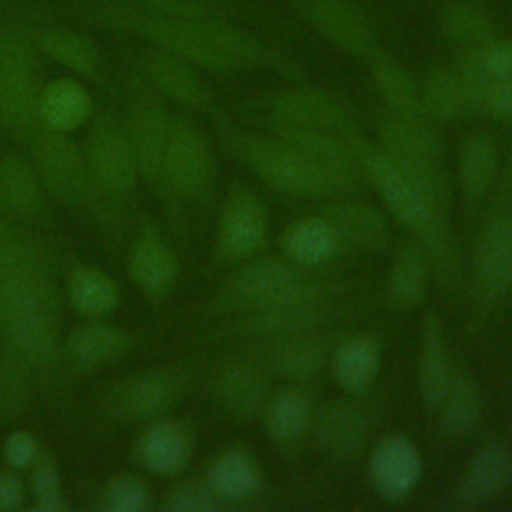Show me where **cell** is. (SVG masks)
<instances>
[{"instance_id":"obj_17","label":"cell","mask_w":512,"mask_h":512,"mask_svg":"<svg viewBox=\"0 0 512 512\" xmlns=\"http://www.w3.org/2000/svg\"><path fill=\"white\" fill-rule=\"evenodd\" d=\"M302 16L338 50L368 58L376 46L364 14L348 0H294Z\"/></svg>"},{"instance_id":"obj_51","label":"cell","mask_w":512,"mask_h":512,"mask_svg":"<svg viewBox=\"0 0 512 512\" xmlns=\"http://www.w3.org/2000/svg\"><path fill=\"white\" fill-rule=\"evenodd\" d=\"M482 60L494 78H512V36L494 38L480 48Z\"/></svg>"},{"instance_id":"obj_2","label":"cell","mask_w":512,"mask_h":512,"mask_svg":"<svg viewBox=\"0 0 512 512\" xmlns=\"http://www.w3.org/2000/svg\"><path fill=\"white\" fill-rule=\"evenodd\" d=\"M366 176L380 194L392 216L416 234L424 248L430 266L436 270L444 286L454 288L462 274V262L452 238L448 218L436 214L398 166L372 144L362 132L346 136Z\"/></svg>"},{"instance_id":"obj_39","label":"cell","mask_w":512,"mask_h":512,"mask_svg":"<svg viewBox=\"0 0 512 512\" xmlns=\"http://www.w3.org/2000/svg\"><path fill=\"white\" fill-rule=\"evenodd\" d=\"M438 22L448 40L464 48H482L496 38L490 16L466 2H448L438 12Z\"/></svg>"},{"instance_id":"obj_13","label":"cell","mask_w":512,"mask_h":512,"mask_svg":"<svg viewBox=\"0 0 512 512\" xmlns=\"http://www.w3.org/2000/svg\"><path fill=\"white\" fill-rule=\"evenodd\" d=\"M268 232L264 202L246 186L230 188L218 218V252L226 260L250 258L260 250Z\"/></svg>"},{"instance_id":"obj_29","label":"cell","mask_w":512,"mask_h":512,"mask_svg":"<svg viewBox=\"0 0 512 512\" xmlns=\"http://www.w3.org/2000/svg\"><path fill=\"white\" fill-rule=\"evenodd\" d=\"M428 268V256L418 242L402 244L396 250L388 268V302L400 310H408L420 304L428 286Z\"/></svg>"},{"instance_id":"obj_5","label":"cell","mask_w":512,"mask_h":512,"mask_svg":"<svg viewBox=\"0 0 512 512\" xmlns=\"http://www.w3.org/2000/svg\"><path fill=\"white\" fill-rule=\"evenodd\" d=\"M226 144L262 182L278 192L300 198H318L336 192L328 176L272 132L262 136L228 130Z\"/></svg>"},{"instance_id":"obj_40","label":"cell","mask_w":512,"mask_h":512,"mask_svg":"<svg viewBox=\"0 0 512 512\" xmlns=\"http://www.w3.org/2000/svg\"><path fill=\"white\" fill-rule=\"evenodd\" d=\"M266 432L278 446L294 444L312 424L308 398L298 390L280 392L266 408Z\"/></svg>"},{"instance_id":"obj_19","label":"cell","mask_w":512,"mask_h":512,"mask_svg":"<svg viewBox=\"0 0 512 512\" xmlns=\"http://www.w3.org/2000/svg\"><path fill=\"white\" fill-rule=\"evenodd\" d=\"M54 294L36 258L0 274L2 324L32 316H54Z\"/></svg>"},{"instance_id":"obj_47","label":"cell","mask_w":512,"mask_h":512,"mask_svg":"<svg viewBox=\"0 0 512 512\" xmlns=\"http://www.w3.org/2000/svg\"><path fill=\"white\" fill-rule=\"evenodd\" d=\"M148 504V486L136 476H120L108 482L104 506L114 512H138Z\"/></svg>"},{"instance_id":"obj_50","label":"cell","mask_w":512,"mask_h":512,"mask_svg":"<svg viewBox=\"0 0 512 512\" xmlns=\"http://www.w3.org/2000/svg\"><path fill=\"white\" fill-rule=\"evenodd\" d=\"M482 112L498 122H512V78L492 80L484 98Z\"/></svg>"},{"instance_id":"obj_49","label":"cell","mask_w":512,"mask_h":512,"mask_svg":"<svg viewBox=\"0 0 512 512\" xmlns=\"http://www.w3.org/2000/svg\"><path fill=\"white\" fill-rule=\"evenodd\" d=\"M218 500L208 484H184L170 494L166 508L172 512H210L218 508Z\"/></svg>"},{"instance_id":"obj_44","label":"cell","mask_w":512,"mask_h":512,"mask_svg":"<svg viewBox=\"0 0 512 512\" xmlns=\"http://www.w3.org/2000/svg\"><path fill=\"white\" fill-rule=\"evenodd\" d=\"M124 346V334L102 324H86L76 328L68 338V350L84 364H96L116 356Z\"/></svg>"},{"instance_id":"obj_20","label":"cell","mask_w":512,"mask_h":512,"mask_svg":"<svg viewBox=\"0 0 512 512\" xmlns=\"http://www.w3.org/2000/svg\"><path fill=\"white\" fill-rule=\"evenodd\" d=\"M24 30L40 56L54 60L78 76L100 78L102 56L90 36L56 24H24Z\"/></svg>"},{"instance_id":"obj_12","label":"cell","mask_w":512,"mask_h":512,"mask_svg":"<svg viewBox=\"0 0 512 512\" xmlns=\"http://www.w3.org/2000/svg\"><path fill=\"white\" fill-rule=\"evenodd\" d=\"M270 132L308 158L324 176H328L336 190H350L358 184L362 170L346 136L274 122L270 124Z\"/></svg>"},{"instance_id":"obj_30","label":"cell","mask_w":512,"mask_h":512,"mask_svg":"<svg viewBox=\"0 0 512 512\" xmlns=\"http://www.w3.org/2000/svg\"><path fill=\"white\" fill-rule=\"evenodd\" d=\"M374 86L384 100L388 114L400 118H424L420 108V86L414 78L390 56L374 50L368 56Z\"/></svg>"},{"instance_id":"obj_21","label":"cell","mask_w":512,"mask_h":512,"mask_svg":"<svg viewBox=\"0 0 512 512\" xmlns=\"http://www.w3.org/2000/svg\"><path fill=\"white\" fill-rule=\"evenodd\" d=\"M368 416L352 400H334L326 404L314 420V436L324 454L332 458H350L360 452L368 440Z\"/></svg>"},{"instance_id":"obj_48","label":"cell","mask_w":512,"mask_h":512,"mask_svg":"<svg viewBox=\"0 0 512 512\" xmlns=\"http://www.w3.org/2000/svg\"><path fill=\"white\" fill-rule=\"evenodd\" d=\"M32 496H34V510L60 512L66 508L58 472L50 462H42L34 470Z\"/></svg>"},{"instance_id":"obj_15","label":"cell","mask_w":512,"mask_h":512,"mask_svg":"<svg viewBox=\"0 0 512 512\" xmlns=\"http://www.w3.org/2000/svg\"><path fill=\"white\" fill-rule=\"evenodd\" d=\"M132 62V66L160 96L192 110H214L212 96L192 64L158 48H148L140 54H134Z\"/></svg>"},{"instance_id":"obj_35","label":"cell","mask_w":512,"mask_h":512,"mask_svg":"<svg viewBox=\"0 0 512 512\" xmlns=\"http://www.w3.org/2000/svg\"><path fill=\"white\" fill-rule=\"evenodd\" d=\"M206 484L220 500L240 502L260 490L262 474L250 454L242 450H228L212 462Z\"/></svg>"},{"instance_id":"obj_43","label":"cell","mask_w":512,"mask_h":512,"mask_svg":"<svg viewBox=\"0 0 512 512\" xmlns=\"http://www.w3.org/2000/svg\"><path fill=\"white\" fill-rule=\"evenodd\" d=\"M4 330L14 350L32 362H46L56 352L54 316L12 320L4 324Z\"/></svg>"},{"instance_id":"obj_27","label":"cell","mask_w":512,"mask_h":512,"mask_svg":"<svg viewBox=\"0 0 512 512\" xmlns=\"http://www.w3.org/2000/svg\"><path fill=\"white\" fill-rule=\"evenodd\" d=\"M328 346L320 336L300 332L280 336L266 352V364L272 372L290 380H308L328 362Z\"/></svg>"},{"instance_id":"obj_11","label":"cell","mask_w":512,"mask_h":512,"mask_svg":"<svg viewBox=\"0 0 512 512\" xmlns=\"http://www.w3.org/2000/svg\"><path fill=\"white\" fill-rule=\"evenodd\" d=\"M306 276L288 260L262 256L238 268L222 290L228 310L250 312L288 298L304 284Z\"/></svg>"},{"instance_id":"obj_24","label":"cell","mask_w":512,"mask_h":512,"mask_svg":"<svg viewBox=\"0 0 512 512\" xmlns=\"http://www.w3.org/2000/svg\"><path fill=\"white\" fill-rule=\"evenodd\" d=\"M330 220L344 244L366 252H382L390 244V226L386 216L372 204L342 200L326 208Z\"/></svg>"},{"instance_id":"obj_3","label":"cell","mask_w":512,"mask_h":512,"mask_svg":"<svg viewBox=\"0 0 512 512\" xmlns=\"http://www.w3.org/2000/svg\"><path fill=\"white\" fill-rule=\"evenodd\" d=\"M380 150L398 166L428 206L448 218L450 182L442 162V140L428 118H400L388 114L378 128Z\"/></svg>"},{"instance_id":"obj_14","label":"cell","mask_w":512,"mask_h":512,"mask_svg":"<svg viewBox=\"0 0 512 512\" xmlns=\"http://www.w3.org/2000/svg\"><path fill=\"white\" fill-rule=\"evenodd\" d=\"M268 110L274 124L318 128L342 136L360 132L344 104L316 88L282 90L268 100Z\"/></svg>"},{"instance_id":"obj_38","label":"cell","mask_w":512,"mask_h":512,"mask_svg":"<svg viewBox=\"0 0 512 512\" xmlns=\"http://www.w3.org/2000/svg\"><path fill=\"white\" fill-rule=\"evenodd\" d=\"M178 258L170 246L154 236L142 238L130 256L132 278L148 292H164L178 276Z\"/></svg>"},{"instance_id":"obj_34","label":"cell","mask_w":512,"mask_h":512,"mask_svg":"<svg viewBox=\"0 0 512 512\" xmlns=\"http://www.w3.org/2000/svg\"><path fill=\"white\" fill-rule=\"evenodd\" d=\"M182 378L170 370H156L132 380L122 396V408L134 418L164 414L180 396Z\"/></svg>"},{"instance_id":"obj_7","label":"cell","mask_w":512,"mask_h":512,"mask_svg":"<svg viewBox=\"0 0 512 512\" xmlns=\"http://www.w3.org/2000/svg\"><path fill=\"white\" fill-rule=\"evenodd\" d=\"M162 98L164 96H160L136 68L126 74V116L122 126L130 140L140 174H144L158 188L168 190L164 178V156L172 116L168 114Z\"/></svg>"},{"instance_id":"obj_23","label":"cell","mask_w":512,"mask_h":512,"mask_svg":"<svg viewBox=\"0 0 512 512\" xmlns=\"http://www.w3.org/2000/svg\"><path fill=\"white\" fill-rule=\"evenodd\" d=\"M512 478V454L500 442L482 444L458 482L456 496L464 506H482L496 498Z\"/></svg>"},{"instance_id":"obj_26","label":"cell","mask_w":512,"mask_h":512,"mask_svg":"<svg viewBox=\"0 0 512 512\" xmlns=\"http://www.w3.org/2000/svg\"><path fill=\"white\" fill-rule=\"evenodd\" d=\"M330 364L336 382L350 396H362L378 376L380 344L366 334L348 336L334 348Z\"/></svg>"},{"instance_id":"obj_9","label":"cell","mask_w":512,"mask_h":512,"mask_svg":"<svg viewBox=\"0 0 512 512\" xmlns=\"http://www.w3.org/2000/svg\"><path fill=\"white\" fill-rule=\"evenodd\" d=\"M84 158L94 184L104 192L124 196L136 186L140 174L136 156L122 122L110 112L102 110L94 114L86 136Z\"/></svg>"},{"instance_id":"obj_37","label":"cell","mask_w":512,"mask_h":512,"mask_svg":"<svg viewBox=\"0 0 512 512\" xmlns=\"http://www.w3.org/2000/svg\"><path fill=\"white\" fill-rule=\"evenodd\" d=\"M42 180L28 160L8 154L0 162V200L22 216H38L44 206Z\"/></svg>"},{"instance_id":"obj_33","label":"cell","mask_w":512,"mask_h":512,"mask_svg":"<svg viewBox=\"0 0 512 512\" xmlns=\"http://www.w3.org/2000/svg\"><path fill=\"white\" fill-rule=\"evenodd\" d=\"M498 170V150L490 136L470 134L458 154V176L468 208L476 206L488 192Z\"/></svg>"},{"instance_id":"obj_53","label":"cell","mask_w":512,"mask_h":512,"mask_svg":"<svg viewBox=\"0 0 512 512\" xmlns=\"http://www.w3.org/2000/svg\"><path fill=\"white\" fill-rule=\"evenodd\" d=\"M4 456L14 468H30L38 458V444L28 432L16 430L4 442Z\"/></svg>"},{"instance_id":"obj_28","label":"cell","mask_w":512,"mask_h":512,"mask_svg":"<svg viewBox=\"0 0 512 512\" xmlns=\"http://www.w3.org/2000/svg\"><path fill=\"white\" fill-rule=\"evenodd\" d=\"M340 246L342 240L324 214L300 218L282 234L284 252L300 266H320L332 260Z\"/></svg>"},{"instance_id":"obj_16","label":"cell","mask_w":512,"mask_h":512,"mask_svg":"<svg viewBox=\"0 0 512 512\" xmlns=\"http://www.w3.org/2000/svg\"><path fill=\"white\" fill-rule=\"evenodd\" d=\"M474 282L484 302L500 300L512 288V212H496L482 228L474 252Z\"/></svg>"},{"instance_id":"obj_1","label":"cell","mask_w":512,"mask_h":512,"mask_svg":"<svg viewBox=\"0 0 512 512\" xmlns=\"http://www.w3.org/2000/svg\"><path fill=\"white\" fill-rule=\"evenodd\" d=\"M76 12L92 26L136 34L154 48L210 72L244 70L254 52L252 34L220 16L200 20L158 16L110 0L80 2Z\"/></svg>"},{"instance_id":"obj_22","label":"cell","mask_w":512,"mask_h":512,"mask_svg":"<svg viewBox=\"0 0 512 512\" xmlns=\"http://www.w3.org/2000/svg\"><path fill=\"white\" fill-rule=\"evenodd\" d=\"M452 374L454 370L448 356V346H446L440 316L434 310H428L422 318L416 378H418L420 398L430 410H438Z\"/></svg>"},{"instance_id":"obj_6","label":"cell","mask_w":512,"mask_h":512,"mask_svg":"<svg viewBox=\"0 0 512 512\" xmlns=\"http://www.w3.org/2000/svg\"><path fill=\"white\" fill-rule=\"evenodd\" d=\"M346 290L344 282L306 278L288 298L266 308L242 312L238 328L246 334L276 338L308 332L318 324L332 322L346 314L350 304L338 302Z\"/></svg>"},{"instance_id":"obj_54","label":"cell","mask_w":512,"mask_h":512,"mask_svg":"<svg viewBox=\"0 0 512 512\" xmlns=\"http://www.w3.org/2000/svg\"><path fill=\"white\" fill-rule=\"evenodd\" d=\"M24 500L20 482L12 474H0V510H16Z\"/></svg>"},{"instance_id":"obj_45","label":"cell","mask_w":512,"mask_h":512,"mask_svg":"<svg viewBox=\"0 0 512 512\" xmlns=\"http://www.w3.org/2000/svg\"><path fill=\"white\" fill-rule=\"evenodd\" d=\"M462 96H464V104L466 110H474V112H482L484 108V98L486 92L494 80V76L488 72L480 48H466V52L460 56L456 70H454Z\"/></svg>"},{"instance_id":"obj_4","label":"cell","mask_w":512,"mask_h":512,"mask_svg":"<svg viewBox=\"0 0 512 512\" xmlns=\"http://www.w3.org/2000/svg\"><path fill=\"white\" fill-rule=\"evenodd\" d=\"M44 86L40 52L24 24L0 20V128L30 140L38 128V98Z\"/></svg>"},{"instance_id":"obj_32","label":"cell","mask_w":512,"mask_h":512,"mask_svg":"<svg viewBox=\"0 0 512 512\" xmlns=\"http://www.w3.org/2000/svg\"><path fill=\"white\" fill-rule=\"evenodd\" d=\"M138 454L148 470L156 474H174L188 462L190 432L174 420L156 422L142 436Z\"/></svg>"},{"instance_id":"obj_18","label":"cell","mask_w":512,"mask_h":512,"mask_svg":"<svg viewBox=\"0 0 512 512\" xmlns=\"http://www.w3.org/2000/svg\"><path fill=\"white\" fill-rule=\"evenodd\" d=\"M422 460L412 444L402 434L382 438L370 456V478L378 494L386 500L406 498L418 484Z\"/></svg>"},{"instance_id":"obj_42","label":"cell","mask_w":512,"mask_h":512,"mask_svg":"<svg viewBox=\"0 0 512 512\" xmlns=\"http://www.w3.org/2000/svg\"><path fill=\"white\" fill-rule=\"evenodd\" d=\"M68 294L74 308L86 316H100L110 312L118 302V288L112 278H108L98 268H78L74 270Z\"/></svg>"},{"instance_id":"obj_31","label":"cell","mask_w":512,"mask_h":512,"mask_svg":"<svg viewBox=\"0 0 512 512\" xmlns=\"http://www.w3.org/2000/svg\"><path fill=\"white\" fill-rule=\"evenodd\" d=\"M218 396L230 414L256 416L266 404V382L260 368L248 360L228 362L218 376Z\"/></svg>"},{"instance_id":"obj_25","label":"cell","mask_w":512,"mask_h":512,"mask_svg":"<svg viewBox=\"0 0 512 512\" xmlns=\"http://www.w3.org/2000/svg\"><path fill=\"white\" fill-rule=\"evenodd\" d=\"M92 108V96L78 80L66 76L54 78L42 86L38 98V124L68 134L94 114Z\"/></svg>"},{"instance_id":"obj_46","label":"cell","mask_w":512,"mask_h":512,"mask_svg":"<svg viewBox=\"0 0 512 512\" xmlns=\"http://www.w3.org/2000/svg\"><path fill=\"white\" fill-rule=\"evenodd\" d=\"M116 4H124L142 12L172 16V18H216L218 2L216 0H110Z\"/></svg>"},{"instance_id":"obj_52","label":"cell","mask_w":512,"mask_h":512,"mask_svg":"<svg viewBox=\"0 0 512 512\" xmlns=\"http://www.w3.org/2000/svg\"><path fill=\"white\" fill-rule=\"evenodd\" d=\"M32 252L18 238V234L0 220V274L32 260Z\"/></svg>"},{"instance_id":"obj_36","label":"cell","mask_w":512,"mask_h":512,"mask_svg":"<svg viewBox=\"0 0 512 512\" xmlns=\"http://www.w3.org/2000/svg\"><path fill=\"white\" fill-rule=\"evenodd\" d=\"M444 430L462 438L470 434L482 420V394L474 378L462 370L454 372L444 398L438 406Z\"/></svg>"},{"instance_id":"obj_8","label":"cell","mask_w":512,"mask_h":512,"mask_svg":"<svg viewBox=\"0 0 512 512\" xmlns=\"http://www.w3.org/2000/svg\"><path fill=\"white\" fill-rule=\"evenodd\" d=\"M32 164L42 184L60 202L80 206L90 200L94 180L90 176L84 152L68 138L66 132H58L38 124L32 134Z\"/></svg>"},{"instance_id":"obj_41","label":"cell","mask_w":512,"mask_h":512,"mask_svg":"<svg viewBox=\"0 0 512 512\" xmlns=\"http://www.w3.org/2000/svg\"><path fill=\"white\" fill-rule=\"evenodd\" d=\"M420 108L424 118L448 122L466 112L464 96L454 70L432 68L420 84Z\"/></svg>"},{"instance_id":"obj_10","label":"cell","mask_w":512,"mask_h":512,"mask_svg":"<svg viewBox=\"0 0 512 512\" xmlns=\"http://www.w3.org/2000/svg\"><path fill=\"white\" fill-rule=\"evenodd\" d=\"M166 188L186 200H202L208 196L214 180V158L202 130L188 118H172L166 156H164Z\"/></svg>"}]
</instances>
